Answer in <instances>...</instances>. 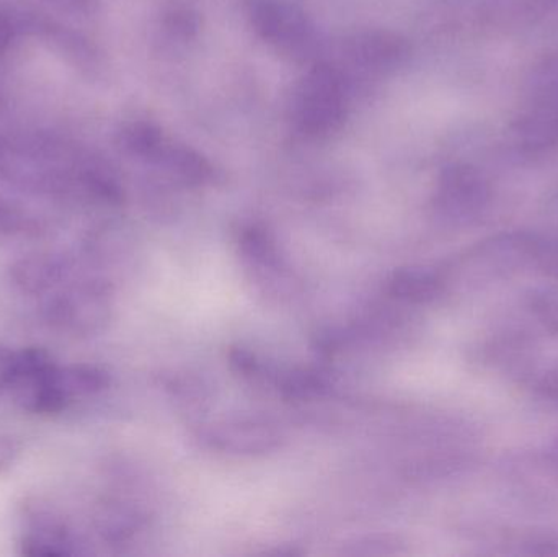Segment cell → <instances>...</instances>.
I'll list each match as a JSON object with an SVG mask.
<instances>
[{
	"instance_id": "obj_1",
	"label": "cell",
	"mask_w": 558,
	"mask_h": 557,
	"mask_svg": "<svg viewBox=\"0 0 558 557\" xmlns=\"http://www.w3.org/2000/svg\"><path fill=\"white\" fill-rule=\"evenodd\" d=\"M113 293L105 281H88L69 288L46 306V320L52 329L68 336H98L111 320Z\"/></svg>"
},
{
	"instance_id": "obj_2",
	"label": "cell",
	"mask_w": 558,
	"mask_h": 557,
	"mask_svg": "<svg viewBox=\"0 0 558 557\" xmlns=\"http://www.w3.org/2000/svg\"><path fill=\"white\" fill-rule=\"evenodd\" d=\"M22 535L19 555L25 557H64L74 555L71 530L61 516L39 499L22 506Z\"/></svg>"
},
{
	"instance_id": "obj_3",
	"label": "cell",
	"mask_w": 558,
	"mask_h": 557,
	"mask_svg": "<svg viewBox=\"0 0 558 557\" xmlns=\"http://www.w3.org/2000/svg\"><path fill=\"white\" fill-rule=\"evenodd\" d=\"M206 441L216 450L235 455H258L275 450L279 445V435L264 422H222L206 432Z\"/></svg>"
},
{
	"instance_id": "obj_4",
	"label": "cell",
	"mask_w": 558,
	"mask_h": 557,
	"mask_svg": "<svg viewBox=\"0 0 558 557\" xmlns=\"http://www.w3.org/2000/svg\"><path fill=\"white\" fill-rule=\"evenodd\" d=\"M301 117L305 126L314 131L330 130L340 120V90L330 72L317 71L305 81Z\"/></svg>"
},
{
	"instance_id": "obj_5",
	"label": "cell",
	"mask_w": 558,
	"mask_h": 557,
	"mask_svg": "<svg viewBox=\"0 0 558 557\" xmlns=\"http://www.w3.org/2000/svg\"><path fill=\"white\" fill-rule=\"evenodd\" d=\"M65 275L64 262L51 254L25 255L9 268L10 281L16 290L32 296L51 291Z\"/></svg>"
},
{
	"instance_id": "obj_6",
	"label": "cell",
	"mask_w": 558,
	"mask_h": 557,
	"mask_svg": "<svg viewBox=\"0 0 558 557\" xmlns=\"http://www.w3.org/2000/svg\"><path fill=\"white\" fill-rule=\"evenodd\" d=\"M487 186L477 173L469 169H454L442 180V209L452 216H469L487 202Z\"/></svg>"
},
{
	"instance_id": "obj_7",
	"label": "cell",
	"mask_w": 558,
	"mask_h": 557,
	"mask_svg": "<svg viewBox=\"0 0 558 557\" xmlns=\"http://www.w3.org/2000/svg\"><path fill=\"white\" fill-rule=\"evenodd\" d=\"M51 383L69 401L74 402L75 399L107 391L111 386V375L104 366L74 363V365L56 366Z\"/></svg>"
},
{
	"instance_id": "obj_8",
	"label": "cell",
	"mask_w": 558,
	"mask_h": 557,
	"mask_svg": "<svg viewBox=\"0 0 558 557\" xmlns=\"http://www.w3.org/2000/svg\"><path fill=\"white\" fill-rule=\"evenodd\" d=\"M442 288L441 275L423 267L400 268L387 281L390 296L405 303H429L441 294Z\"/></svg>"
},
{
	"instance_id": "obj_9",
	"label": "cell",
	"mask_w": 558,
	"mask_h": 557,
	"mask_svg": "<svg viewBox=\"0 0 558 557\" xmlns=\"http://www.w3.org/2000/svg\"><path fill=\"white\" fill-rule=\"evenodd\" d=\"M54 356L43 349V347H25V349L13 352L12 368H10L9 388L10 391H23L32 388L49 378L54 372Z\"/></svg>"
},
{
	"instance_id": "obj_10",
	"label": "cell",
	"mask_w": 558,
	"mask_h": 557,
	"mask_svg": "<svg viewBox=\"0 0 558 557\" xmlns=\"http://www.w3.org/2000/svg\"><path fill=\"white\" fill-rule=\"evenodd\" d=\"M239 249L244 261L255 270H268L271 274L284 271V261L279 254L277 241L265 229L257 226L244 229L239 235Z\"/></svg>"
},
{
	"instance_id": "obj_11",
	"label": "cell",
	"mask_w": 558,
	"mask_h": 557,
	"mask_svg": "<svg viewBox=\"0 0 558 557\" xmlns=\"http://www.w3.org/2000/svg\"><path fill=\"white\" fill-rule=\"evenodd\" d=\"M100 535L108 542H124L140 530L141 517L124 504H107L97 516Z\"/></svg>"
},
{
	"instance_id": "obj_12",
	"label": "cell",
	"mask_w": 558,
	"mask_h": 557,
	"mask_svg": "<svg viewBox=\"0 0 558 557\" xmlns=\"http://www.w3.org/2000/svg\"><path fill=\"white\" fill-rule=\"evenodd\" d=\"M282 396L289 399H308L327 388V378L318 370H294L279 379Z\"/></svg>"
},
{
	"instance_id": "obj_13",
	"label": "cell",
	"mask_w": 558,
	"mask_h": 557,
	"mask_svg": "<svg viewBox=\"0 0 558 557\" xmlns=\"http://www.w3.org/2000/svg\"><path fill=\"white\" fill-rule=\"evenodd\" d=\"M38 226L28 216L12 206L0 203V235L2 238H19V235H36Z\"/></svg>"
},
{
	"instance_id": "obj_14",
	"label": "cell",
	"mask_w": 558,
	"mask_h": 557,
	"mask_svg": "<svg viewBox=\"0 0 558 557\" xmlns=\"http://www.w3.org/2000/svg\"><path fill=\"white\" fill-rule=\"evenodd\" d=\"M229 362H231L232 368L239 373V375L244 376V378H264L265 376V366L262 365L260 360L257 359L255 353H252L251 350L242 349V347H238V349L231 350L229 353Z\"/></svg>"
},
{
	"instance_id": "obj_15",
	"label": "cell",
	"mask_w": 558,
	"mask_h": 557,
	"mask_svg": "<svg viewBox=\"0 0 558 557\" xmlns=\"http://www.w3.org/2000/svg\"><path fill=\"white\" fill-rule=\"evenodd\" d=\"M20 453V441L13 435L0 434V474L9 473Z\"/></svg>"
},
{
	"instance_id": "obj_16",
	"label": "cell",
	"mask_w": 558,
	"mask_h": 557,
	"mask_svg": "<svg viewBox=\"0 0 558 557\" xmlns=\"http://www.w3.org/2000/svg\"><path fill=\"white\" fill-rule=\"evenodd\" d=\"M12 350L0 346V391L9 388L10 368H12Z\"/></svg>"
},
{
	"instance_id": "obj_17",
	"label": "cell",
	"mask_w": 558,
	"mask_h": 557,
	"mask_svg": "<svg viewBox=\"0 0 558 557\" xmlns=\"http://www.w3.org/2000/svg\"><path fill=\"white\" fill-rule=\"evenodd\" d=\"M13 25L5 15L0 13V56L5 55L7 49L12 45Z\"/></svg>"
},
{
	"instance_id": "obj_18",
	"label": "cell",
	"mask_w": 558,
	"mask_h": 557,
	"mask_svg": "<svg viewBox=\"0 0 558 557\" xmlns=\"http://www.w3.org/2000/svg\"><path fill=\"white\" fill-rule=\"evenodd\" d=\"M0 108H2V100H0Z\"/></svg>"
}]
</instances>
